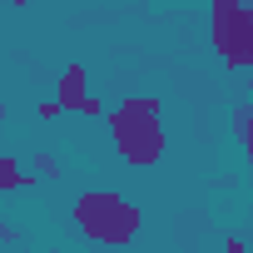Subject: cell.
<instances>
[{
	"label": "cell",
	"mask_w": 253,
	"mask_h": 253,
	"mask_svg": "<svg viewBox=\"0 0 253 253\" xmlns=\"http://www.w3.org/2000/svg\"><path fill=\"white\" fill-rule=\"evenodd\" d=\"M159 109H164V104H159L154 94H129V99L114 104V114H109V139H114V149H119L124 164L149 169V164L164 159L169 134H164Z\"/></svg>",
	"instance_id": "cell-1"
},
{
	"label": "cell",
	"mask_w": 253,
	"mask_h": 253,
	"mask_svg": "<svg viewBox=\"0 0 253 253\" xmlns=\"http://www.w3.org/2000/svg\"><path fill=\"white\" fill-rule=\"evenodd\" d=\"M75 223H80V233L84 238H94V243H129L134 233H139V223H144V213L124 199V194H104V189H89V194H80L75 199Z\"/></svg>",
	"instance_id": "cell-2"
},
{
	"label": "cell",
	"mask_w": 253,
	"mask_h": 253,
	"mask_svg": "<svg viewBox=\"0 0 253 253\" xmlns=\"http://www.w3.org/2000/svg\"><path fill=\"white\" fill-rule=\"evenodd\" d=\"M209 25H213V55L228 70H248L253 75V5L218 0L209 10Z\"/></svg>",
	"instance_id": "cell-3"
},
{
	"label": "cell",
	"mask_w": 253,
	"mask_h": 253,
	"mask_svg": "<svg viewBox=\"0 0 253 253\" xmlns=\"http://www.w3.org/2000/svg\"><path fill=\"white\" fill-rule=\"evenodd\" d=\"M55 104H60V114H84V119H94L104 104L89 94V75H84V65H70L60 80H55Z\"/></svg>",
	"instance_id": "cell-4"
},
{
	"label": "cell",
	"mask_w": 253,
	"mask_h": 253,
	"mask_svg": "<svg viewBox=\"0 0 253 253\" xmlns=\"http://www.w3.org/2000/svg\"><path fill=\"white\" fill-rule=\"evenodd\" d=\"M30 184H35V174L15 169V159H0V194H20V189H30Z\"/></svg>",
	"instance_id": "cell-5"
},
{
	"label": "cell",
	"mask_w": 253,
	"mask_h": 253,
	"mask_svg": "<svg viewBox=\"0 0 253 253\" xmlns=\"http://www.w3.org/2000/svg\"><path fill=\"white\" fill-rule=\"evenodd\" d=\"M233 134L243 139V149H248V159H253V104H238V109H233Z\"/></svg>",
	"instance_id": "cell-6"
},
{
	"label": "cell",
	"mask_w": 253,
	"mask_h": 253,
	"mask_svg": "<svg viewBox=\"0 0 253 253\" xmlns=\"http://www.w3.org/2000/svg\"><path fill=\"white\" fill-rule=\"evenodd\" d=\"M35 174H45V179H60V164H55V154H35Z\"/></svg>",
	"instance_id": "cell-7"
},
{
	"label": "cell",
	"mask_w": 253,
	"mask_h": 253,
	"mask_svg": "<svg viewBox=\"0 0 253 253\" xmlns=\"http://www.w3.org/2000/svg\"><path fill=\"white\" fill-rule=\"evenodd\" d=\"M15 238H20V233H15L10 223H0V243H15Z\"/></svg>",
	"instance_id": "cell-8"
},
{
	"label": "cell",
	"mask_w": 253,
	"mask_h": 253,
	"mask_svg": "<svg viewBox=\"0 0 253 253\" xmlns=\"http://www.w3.org/2000/svg\"><path fill=\"white\" fill-rule=\"evenodd\" d=\"M228 253H253V248H243V243H228Z\"/></svg>",
	"instance_id": "cell-9"
}]
</instances>
